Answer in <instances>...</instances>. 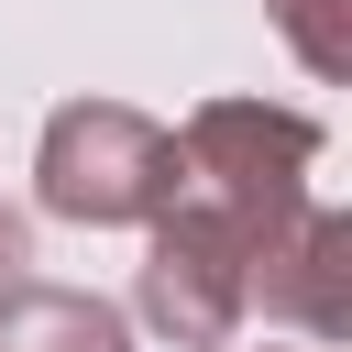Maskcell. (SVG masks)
Wrapping results in <instances>:
<instances>
[{
    "label": "cell",
    "mask_w": 352,
    "mask_h": 352,
    "mask_svg": "<svg viewBox=\"0 0 352 352\" xmlns=\"http://www.w3.org/2000/svg\"><path fill=\"white\" fill-rule=\"evenodd\" d=\"M33 198L77 231H154L176 209V132L132 99H66L33 143Z\"/></svg>",
    "instance_id": "6da1fadb"
},
{
    "label": "cell",
    "mask_w": 352,
    "mask_h": 352,
    "mask_svg": "<svg viewBox=\"0 0 352 352\" xmlns=\"http://www.w3.org/2000/svg\"><path fill=\"white\" fill-rule=\"evenodd\" d=\"M308 165H319V121L275 110V99H198L187 132H176V198H198V209H220L242 231L297 220Z\"/></svg>",
    "instance_id": "7a4b0ae2"
},
{
    "label": "cell",
    "mask_w": 352,
    "mask_h": 352,
    "mask_svg": "<svg viewBox=\"0 0 352 352\" xmlns=\"http://www.w3.org/2000/svg\"><path fill=\"white\" fill-rule=\"evenodd\" d=\"M275 231H286V220H275ZM275 231H242V220L176 198V209L143 231V286H132V308H143L176 352H231L242 319H253V264H264Z\"/></svg>",
    "instance_id": "3957f363"
},
{
    "label": "cell",
    "mask_w": 352,
    "mask_h": 352,
    "mask_svg": "<svg viewBox=\"0 0 352 352\" xmlns=\"http://www.w3.org/2000/svg\"><path fill=\"white\" fill-rule=\"evenodd\" d=\"M253 319H286V330H308V341H341L352 330V220L341 209H297L275 242H264V264H253Z\"/></svg>",
    "instance_id": "277c9868"
},
{
    "label": "cell",
    "mask_w": 352,
    "mask_h": 352,
    "mask_svg": "<svg viewBox=\"0 0 352 352\" xmlns=\"http://www.w3.org/2000/svg\"><path fill=\"white\" fill-rule=\"evenodd\" d=\"M0 352H132V330L88 286H11L0 297Z\"/></svg>",
    "instance_id": "5b68a950"
},
{
    "label": "cell",
    "mask_w": 352,
    "mask_h": 352,
    "mask_svg": "<svg viewBox=\"0 0 352 352\" xmlns=\"http://www.w3.org/2000/svg\"><path fill=\"white\" fill-rule=\"evenodd\" d=\"M264 11H275V33L297 44L308 77H341L352 66V0H264Z\"/></svg>",
    "instance_id": "8992f818"
},
{
    "label": "cell",
    "mask_w": 352,
    "mask_h": 352,
    "mask_svg": "<svg viewBox=\"0 0 352 352\" xmlns=\"http://www.w3.org/2000/svg\"><path fill=\"white\" fill-rule=\"evenodd\" d=\"M11 286H33V231H22V209L0 198V297Z\"/></svg>",
    "instance_id": "52a82bcc"
}]
</instances>
